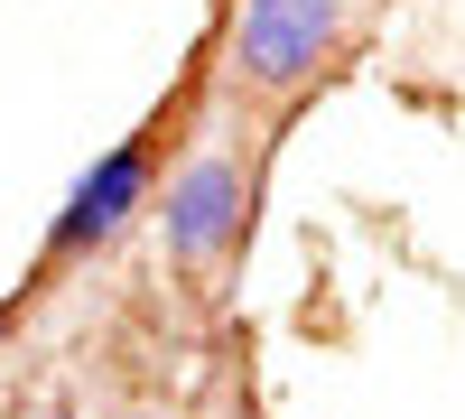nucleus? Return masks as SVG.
Listing matches in <instances>:
<instances>
[{
    "instance_id": "f257e3e1",
    "label": "nucleus",
    "mask_w": 465,
    "mask_h": 419,
    "mask_svg": "<svg viewBox=\"0 0 465 419\" xmlns=\"http://www.w3.org/2000/svg\"><path fill=\"white\" fill-rule=\"evenodd\" d=\"M159 149H168V112H149V122L131 131V140H112L103 159L74 177V196L56 205V224H47V271H65V261H84V252H103L122 224L159 196Z\"/></svg>"
},
{
    "instance_id": "f03ea898",
    "label": "nucleus",
    "mask_w": 465,
    "mask_h": 419,
    "mask_svg": "<svg viewBox=\"0 0 465 419\" xmlns=\"http://www.w3.org/2000/svg\"><path fill=\"white\" fill-rule=\"evenodd\" d=\"M242 214H252V168H242V149H186V159L168 168L159 186V224H168V261L177 271H214V261L242 243Z\"/></svg>"
},
{
    "instance_id": "20e7f679",
    "label": "nucleus",
    "mask_w": 465,
    "mask_h": 419,
    "mask_svg": "<svg viewBox=\"0 0 465 419\" xmlns=\"http://www.w3.org/2000/svg\"><path fill=\"white\" fill-rule=\"evenodd\" d=\"M10 326H19V298H0V335H10Z\"/></svg>"
},
{
    "instance_id": "7ed1b4c3",
    "label": "nucleus",
    "mask_w": 465,
    "mask_h": 419,
    "mask_svg": "<svg viewBox=\"0 0 465 419\" xmlns=\"http://www.w3.org/2000/svg\"><path fill=\"white\" fill-rule=\"evenodd\" d=\"M344 19H354V0H242L223 56H232V75L252 94H298L344 47Z\"/></svg>"
},
{
    "instance_id": "39448f33",
    "label": "nucleus",
    "mask_w": 465,
    "mask_h": 419,
    "mask_svg": "<svg viewBox=\"0 0 465 419\" xmlns=\"http://www.w3.org/2000/svg\"><path fill=\"white\" fill-rule=\"evenodd\" d=\"M122 419H149V410H122Z\"/></svg>"
}]
</instances>
